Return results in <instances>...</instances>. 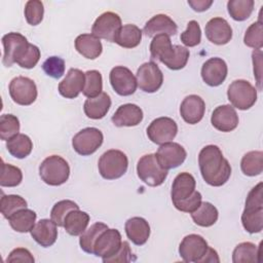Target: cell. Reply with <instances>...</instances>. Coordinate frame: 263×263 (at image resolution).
I'll use <instances>...</instances> for the list:
<instances>
[{
  "label": "cell",
  "mask_w": 263,
  "mask_h": 263,
  "mask_svg": "<svg viewBox=\"0 0 263 263\" xmlns=\"http://www.w3.org/2000/svg\"><path fill=\"white\" fill-rule=\"evenodd\" d=\"M219 217V212L217 208L209 201H201L200 205L191 213V218L193 222L201 227H210L214 225Z\"/></svg>",
  "instance_id": "obj_31"
},
{
  "label": "cell",
  "mask_w": 263,
  "mask_h": 263,
  "mask_svg": "<svg viewBox=\"0 0 263 263\" xmlns=\"http://www.w3.org/2000/svg\"><path fill=\"white\" fill-rule=\"evenodd\" d=\"M212 125L223 133L232 132L238 125V115L230 105L218 106L211 116Z\"/></svg>",
  "instance_id": "obj_16"
},
{
  "label": "cell",
  "mask_w": 263,
  "mask_h": 263,
  "mask_svg": "<svg viewBox=\"0 0 263 263\" xmlns=\"http://www.w3.org/2000/svg\"><path fill=\"white\" fill-rule=\"evenodd\" d=\"M88 223L89 215L86 212H82L79 209L72 210L64 220V228L70 235L78 236L86 230Z\"/></svg>",
  "instance_id": "obj_28"
},
{
  "label": "cell",
  "mask_w": 263,
  "mask_h": 263,
  "mask_svg": "<svg viewBox=\"0 0 263 263\" xmlns=\"http://www.w3.org/2000/svg\"><path fill=\"white\" fill-rule=\"evenodd\" d=\"M241 172L249 177H255L263 171V152L250 151L246 153L240 161Z\"/></svg>",
  "instance_id": "obj_35"
},
{
  "label": "cell",
  "mask_w": 263,
  "mask_h": 263,
  "mask_svg": "<svg viewBox=\"0 0 263 263\" xmlns=\"http://www.w3.org/2000/svg\"><path fill=\"white\" fill-rule=\"evenodd\" d=\"M57 224L49 219H41L31 230V236L41 247L52 246L58 238Z\"/></svg>",
  "instance_id": "obj_23"
},
{
  "label": "cell",
  "mask_w": 263,
  "mask_h": 263,
  "mask_svg": "<svg viewBox=\"0 0 263 263\" xmlns=\"http://www.w3.org/2000/svg\"><path fill=\"white\" fill-rule=\"evenodd\" d=\"M188 4L192 7L193 10L197 12H201L209 9V7L213 4V1L212 0H189Z\"/></svg>",
  "instance_id": "obj_55"
},
{
  "label": "cell",
  "mask_w": 263,
  "mask_h": 263,
  "mask_svg": "<svg viewBox=\"0 0 263 263\" xmlns=\"http://www.w3.org/2000/svg\"><path fill=\"white\" fill-rule=\"evenodd\" d=\"M6 148L13 157L22 159L31 153L33 149V143L27 135L17 134L6 142Z\"/></svg>",
  "instance_id": "obj_33"
},
{
  "label": "cell",
  "mask_w": 263,
  "mask_h": 263,
  "mask_svg": "<svg viewBox=\"0 0 263 263\" xmlns=\"http://www.w3.org/2000/svg\"><path fill=\"white\" fill-rule=\"evenodd\" d=\"M138 177L148 186H160L167 177V171L161 167L153 153L143 155L137 164Z\"/></svg>",
  "instance_id": "obj_4"
},
{
  "label": "cell",
  "mask_w": 263,
  "mask_h": 263,
  "mask_svg": "<svg viewBox=\"0 0 263 263\" xmlns=\"http://www.w3.org/2000/svg\"><path fill=\"white\" fill-rule=\"evenodd\" d=\"M263 208V193H262V183H258L255 187L251 189L247 198L245 209H261Z\"/></svg>",
  "instance_id": "obj_51"
},
{
  "label": "cell",
  "mask_w": 263,
  "mask_h": 263,
  "mask_svg": "<svg viewBox=\"0 0 263 263\" xmlns=\"http://www.w3.org/2000/svg\"><path fill=\"white\" fill-rule=\"evenodd\" d=\"M12 101L21 106H29L37 99V86L29 77H14L8 86Z\"/></svg>",
  "instance_id": "obj_7"
},
{
  "label": "cell",
  "mask_w": 263,
  "mask_h": 263,
  "mask_svg": "<svg viewBox=\"0 0 263 263\" xmlns=\"http://www.w3.org/2000/svg\"><path fill=\"white\" fill-rule=\"evenodd\" d=\"M195 186L196 182L191 174L186 172L180 173L176 176L172 185V201H180L190 197L195 191Z\"/></svg>",
  "instance_id": "obj_25"
},
{
  "label": "cell",
  "mask_w": 263,
  "mask_h": 263,
  "mask_svg": "<svg viewBox=\"0 0 263 263\" xmlns=\"http://www.w3.org/2000/svg\"><path fill=\"white\" fill-rule=\"evenodd\" d=\"M42 69L46 75L58 79L65 73V61L60 57H49L42 64Z\"/></svg>",
  "instance_id": "obj_49"
},
{
  "label": "cell",
  "mask_w": 263,
  "mask_h": 263,
  "mask_svg": "<svg viewBox=\"0 0 263 263\" xmlns=\"http://www.w3.org/2000/svg\"><path fill=\"white\" fill-rule=\"evenodd\" d=\"M205 111L204 101L197 95L187 96L180 106V114L185 122L189 124L198 123Z\"/></svg>",
  "instance_id": "obj_19"
},
{
  "label": "cell",
  "mask_w": 263,
  "mask_h": 263,
  "mask_svg": "<svg viewBox=\"0 0 263 263\" xmlns=\"http://www.w3.org/2000/svg\"><path fill=\"white\" fill-rule=\"evenodd\" d=\"M178 27L176 23L166 14H156L151 17L144 26L143 33L148 37H154L159 34L167 36L176 35Z\"/></svg>",
  "instance_id": "obj_22"
},
{
  "label": "cell",
  "mask_w": 263,
  "mask_h": 263,
  "mask_svg": "<svg viewBox=\"0 0 263 263\" xmlns=\"http://www.w3.org/2000/svg\"><path fill=\"white\" fill-rule=\"evenodd\" d=\"M180 39L182 43L188 47L196 46L201 41V30L200 26L196 21H190L187 24V29L181 33Z\"/></svg>",
  "instance_id": "obj_48"
},
{
  "label": "cell",
  "mask_w": 263,
  "mask_h": 263,
  "mask_svg": "<svg viewBox=\"0 0 263 263\" xmlns=\"http://www.w3.org/2000/svg\"><path fill=\"white\" fill-rule=\"evenodd\" d=\"M136 79L141 90L152 93L161 87L163 82V74L157 64L154 62H147L141 65L138 69Z\"/></svg>",
  "instance_id": "obj_8"
},
{
  "label": "cell",
  "mask_w": 263,
  "mask_h": 263,
  "mask_svg": "<svg viewBox=\"0 0 263 263\" xmlns=\"http://www.w3.org/2000/svg\"><path fill=\"white\" fill-rule=\"evenodd\" d=\"M219 263L220 262V259H219V256H218V253L216 250H214L213 248L209 247L208 248V251L206 253L204 254L203 258L201 259L200 263Z\"/></svg>",
  "instance_id": "obj_56"
},
{
  "label": "cell",
  "mask_w": 263,
  "mask_h": 263,
  "mask_svg": "<svg viewBox=\"0 0 263 263\" xmlns=\"http://www.w3.org/2000/svg\"><path fill=\"white\" fill-rule=\"evenodd\" d=\"M27 38L16 32H10L2 37V44L4 48V53L2 58V63L5 67H11L15 63V58L18 51L28 44Z\"/></svg>",
  "instance_id": "obj_21"
},
{
  "label": "cell",
  "mask_w": 263,
  "mask_h": 263,
  "mask_svg": "<svg viewBox=\"0 0 263 263\" xmlns=\"http://www.w3.org/2000/svg\"><path fill=\"white\" fill-rule=\"evenodd\" d=\"M40 60V49L31 43L26 44L17 53L15 63L25 69L34 68Z\"/></svg>",
  "instance_id": "obj_39"
},
{
  "label": "cell",
  "mask_w": 263,
  "mask_h": 263,
  "mask_svg": "<svg viewBox=\"0 0 263 263\" xmlns=\"http://www.w3.org/2000/svg\"><path fill=\"white\" fill-rule=\"evenodd\" d=\"M23 180V173L21 168L2 161L0 185L2 187H15L21 184Z\"/></svg>",
  "instance_id": "obj_43"
},
{
  "label": "cell",
  "mask_w": 263,
  "mask_h": 263,
  "mask_svg": "<svg viewBox=\"0 0 263 263\" xmlns=\"http://www.w3.org/2000/svg\"><path fill=\"white\" fill-rule=\"evenodd\" d=\"M252 60L254 66V76L257 80L258 89L261 90V73H262V51L261 49H254L252 52Z\"/></svg>",
  "instance_id": "obj_54"
},
{
  "label": "cell",
  "mask_w": 263,
  "mask_h": 263,
  "mask_svg": "<svg viewBox=\"0 0 263 263\" xmlns=\"http://www.w3.org/2000/svg\"><path fill=\"white\" fill-rule=\"evenodd\" d=\"M111 99L108 93L102 92L95 98H89L84 102L83 111L90 119H101L109 111Z\"/></svg>",
  "instance_id": "obj_27"
},
{
  "label": "cell",
  "mask_w": 263,
  "mask_h": 263,
  "mask_svg": "<svg viewBox=\"0 0 263 263\" xmlns=\"http://www.w3.org/2000/svg\"><path fill=\"white\" fill-rule=\"evenodd\" d=\"M209 245L206 240L198 234L186 235L180 243L179 254L184 262L200 263L206 253Z\"/></svg>",
  "instance_id": "obj_11"
},
{
  "label": "cell",
  "mask_w": 263,
  "mask_h": 263,
  "mask_svg": "<svg viewBox=\"0 0 263 263\" xmlns=\"http://www.w3.org/2000/svg\"><path fill=\"white\" fill-rule=\"evenodd\" d=\"M155 155L161 167L168 171L181 165L186 159L187 152L180 144L168 142L160 145Z\"/></svg>",
  "instance_id": "obj_13"
},
{
  "label": "cell",
  "mask_w": 263,
  "mask_h": 263,
  "mask_svg": "<svg viewBox=\"0 0 263 263\" xmlns=\"http://www.w3.org/2000/svg\"><path fill=\"white\" fill-rule=\"evenodd\" d=\"M243 42L247 46L254 49H261L263 46V26L262 22L258 21L250 25L243 37Z\"/></svg>",
  "instance_id": "obj_46"
},
{
  "label": "cell",
  "mask_w": 263,
  "mask_h": 263,
  "mask_svg": "<svg viewBox=\"0 0 263 263\" xmlns=\"http://www.w3.org/2000/svg\"><path fill=\"white\" fill-rule=\"evenodd\" d=\"M178 133L176 121L170 117H158L147 127V136L151 142L162 145L172 142Z\"/></svg>",
  "instance_id": "obj_9"
},
{
  "label": "cell",
  "mask_w": 263,
  "mask_h": 263,
  "mask_svg": "<svg viewBox=\"0 0 263 263\" xmlns=\"http://www.w3.org/2000/svg\"><path fill=\"white\" fill-rule=\"evenodd\" d=\"M109 79L114 91L123 97L133 95L138 86L132 71L123 66L114 67L109 74Z\"/></svg>",
  "instance_id": "obj_12"
},
{
  "label": "cell",
  "mask_w": 263,
  "mask_h": 263,
  "mask_svg": "<svg viewBox=\"0 0 263 263\" xmlns=\"http://www.w3.org/2000/svg\"><path fill=\"white\" fill-rule=\"evenodd\" d=\"M122 27L120 16L112 11L102 13L93 23L91 33L99 39L114 42L116 34Z\"/></svg>",
  "instance_id": "obj_10"
},
{
  "label": "cell",
  "mask_w": 263,
  "mask_h": 263,
  "mask_svg": "<svg viewBox=\"0 0 263 263\" xmlns=\"http://www.w3.org/2000/svg\"><path fill=\"white\" fill-rule=\"evenodd\" d=\"M103 133L97 127H85L72 139L73 149L82 156L95 153L103 144Z\"/></svg>",
  "instance_id": "obj_6"
},
{
  "label": "cell",
  "mask_w": 263,
  "mask_h": 263,
  "mask_svg": "<svg viewBox=\"0 0 263 263\" xmlns=\"http://www.w3.org/2000/svg\"><path fill=\"white\" fill-rule=\"evenodd\" d=\"M108 226L105 223L97 222L92 224L88 229H86L79 238V245L82 251L88 254H93V245L100 234L105 231Z\"/></svg>",
  "instance_id": "obj_38"
},
{
  "label": "cell",
  "mask_w": 263,
  "mask_h": 263,
  "mask_svg": "<svg viewBox=\"0 0 263 263\" xmlns=\"http://www.w3.org/2000/svg\"><path fill=\"white\" fill-rule=\"evenodd\" d=\"M204 33L209 41L217 45L227 44L232 38V29L223 17L211 18L205 25Z\"/></svg>",
  "instance_id": "obj_17"
},
{
  "label": "cell",
  "mask_w": 263,
  "mask_h": 263,
  "mask_svg": "<svg viewBox=\"0 0 263 263\" xmlns=\"http://www.w3.org/2000/svg\"><path fill=\"white\" fill-rule=\"evenodd\" d=\"M198 164L202 179L211 186H222L230 178L231 166L216 145H208L200 150Z\"/></svg>",
  "instance_id": "obj_1"
},
{
  "label": "cell",
  "mask_w": 263,
  "mask_h": 263,
  "mask_svg": "<svg viewBox=\"0 0 263 263\" xmlns=\"http://www.w3.org/2000/svg\"><path fill=\"white\" fill-rule=\"evenodd\" d=\"M121 234L117 229L107 228L97 238L93 245V254L102 260L115 255L121 246Z\"/></svg>",
  "instance_id": "obj_14"
},
{
  "label": "cell",
  "mask_w": 263,
  "mask_h": 263,
  "mask_svg": "<svg viewBox=\"0 0 263 263\" xmlns=\"http://www.w3.org/2000/svg\"><path fill=\"white\" fill-rule=\"evenodd\" d=\"M85 73L76 68H71L66 77L59 83V92L66 99L77 98L83 90Z\"/></svg>",
  "instance_id": "obj_18"
},
{
  "label": "cell",
  "mask_w": 263,
  "mask_h": 263,
  "mask_svg": "<svg viewBox=\"0 0 263 263\" xmlns=\"http://www.w3.org/2000/svg\"><path fill=\"white\" fill-rule=\"evenodd\" d=\"M79 209V205L70 199H64L58 201L51 209L50 218L60 227H64V220L67 214L72 210Z\"/></svg>",
  "instance_id": "obj_45"
},
{
  "label": "cell",
  "mask_w": 263,
  "mask_h": 263,
  "mask_svg": "<svg viewBox=\"0 0 263 263\" xmlns=\"http://www.w3.org/2000/svg\"><path fill=\"white\" fill-rule=\"evenodd\" d=\"M27 208V201L21 195L3 194L0 200V211L5 219H9L14 213Z\"/></svg>",
  "instance_id": "obj_40"
},
{
  "label": "cell",
  "mask_w": 263,
  "mask_h": 263,
  "mask_svg": "<svg viewBox=\"0 0 263 263\" xmlns=\"http://www.w3.org/2000/svg\"><path fill=\"white\" fill-rule=\"evenodd\" d=\"M227 64L221 58H211L201 67V78L210 86H219L227 77Z\"/></svg>",
  "instance_id": "obj_15"
},
{
  "label": "cell",
  "mask_w": 263,
  "mask_h": 263,
  "mask_svg": "<svg viewBox=\"0 0 263 263\" xmlns=\"http://www.w3.org/2000/svg\"><path fill=\"white\" fill-rule=\"evenodd\" d=\"M201 199H202V196H201L200 192L195 190L190 197L180 200V201H175L173 203L177 210L184 212V213L191 214L200 205Z\"/></svg>",
  "instance_id": "obj_50"
},
{
  "label": "cell",
  "mask_w": 263,
  "mask_h": 263,
  "mask_svg": "<svg viewBox=\"0 0 263 263\" xmlns=\"http://www.w3.org/2000/svg\"><path fill=\"white\" fill-rule=\"evenodd\" d=\"M37 215L34 211L29 209H22L9 217L8 222L11 228L21 233L31 232L35 226Z\"/></svg>",
  "instance_id": "obj_29"
},
{
  "label": "cell",
  "mask_w": 263,
  "mask_h": 263,
  "mask_svg": "<svg viewBox=\"0 0 263 263\" xmlns=\"http://www.w3.org/2000/svg\"><path fill=\"white\" fill-rule=\"evenodd\" d=\"M126 236L136 246H143L150 236L149 223L142 217L129 218L124 225Z\"/></svg>",
  "instance_id": "obj_24"
},
{
  "label": "cell",
  "mask_w": 263,
  "mask_h": 263,
  "mask_svg": "<svg viewBox=\"0 0 263 263\" xmlns=\"http://www.w3.org/2000/svg\"><path fill=\"white\" fill-rule=\"evenodd\" d=\"M41 180L50 186H60L66 183L70 176V166L66 159L59 155L46 157L39 166Z\"/></svg>",
  "instance_id": "obj_2"
},
{
  "label": "cell",
  "mask_w": 263,
  "mask_h": 263,
  "mask_svg": "<svg viewBox=\"0 0 263 263\" xmlns=\"http://www.w3.org/2000/svg\"><path fill=\"white\" fill-rule=\"evenodd\" d=\"M260 248L250 241L238 243L232 253L233 263H246V262H259Z\"/></svg>",
  "instance_id": "obj_34"
},
{
  "label": "cell",
  "mask_w": 263,
  "mask_h": 263,
  "mask_svg": "<svg viewBox=\"0 0 263 263\" xmlns=\"http://www.w3.org/2000/svg\"><path fill=\"white\" fill-rule=\"evenodd\" d=\"M173 51V44L170 36L159 34L153 37L150 43V55L152 61L163 62Z\"/></svg>",
  "instance_id": "obj_32"
},
{
  "label": "cell",
  "mask_w": 263,
  "mask_h": 263,
  "mask_svg": "<svg viewBox=\"0 0 263 263\" xmlns=\"http://www.w3.org/2000/svg\"><path fill=\"white\" fill-rule=\"evenodd\" d=\"M102 74L97 70H88L85 72V83L82 93L86 98H95L103 91Z\"/></svg>",
  "instance_id": "obj_41"
},
{
  "label": "cell",
  "mask_w": 263,
  "mask_h": 263,
  "mask_svg": "<svg viewBox=\"0 0 263 263\" xmlns=\"http://www.w3.org/2000/svg\"><path fill=\"white\" fill-rule=\"evenodd\" d=\"M132 260H133V254L130 251L129 243L127 241H122L118 252L112 257L104 259L103 262L104 263H117V262L124 263V262H130Z\"/></svg>",
  "instance_id": "obj_52"
},
{
  "label": "cell",
  "mask_w": 263,
  "mask_h": 263,
  "mask_svg": "<svg viewBox=\"0 0 263 263\" xmlns=\"http://www.w3.org/2000/svg\"><path fill=\"white\" fill-rule=\"evenodd\" d=\"M76 50L85 59L95 60L103 51L101 40L92 34H81L75 39Z\"/></svg>",
  "instance_id": "obj_26"
},
{
  "label": "cell",
  "mask_w": 263,
  "mask_h": 263,
  "mask_svg": "<svg viewBox=\"0 0 263 263\" xmlns=\"http://www.w3.org/2000/svg\"><path fill=\"white\" fill-rule=\"evenodd\" d=\"M127 166V156L117 149L104 152L98 162L99 173L106 180H115L122 177L126 173Z\"/></svg>",
  "instance_id": "obj_3"
},
{
  "label": "cell",
  "mask_w": 263,
  "mask_h": 263,
  "mask_svg": "<svg viewBox=\"0 0 263 263\" xmlns=\"http://www.w3.org/2000/svg\"><path fill=\"white\" fill-rule=\"evenodd\" d=\"M227 97L233 108L248 110L257 101V89L249 81L237 79L228 86Z\"/></svg>",
  "instance_id": "obj_5"
},
{
  "label": "cell",
  "mask_w": 263,
  "mask_h": 263,
  "mask_svg": "<svg viewBox=\"0 0 263 263\" xmlns=\"http://www.w3.org/2000/svg\"><path fill=\"white\" fill-rule=\"evenodd\" d=\"M111 120L118 127L136 126L143 120V111L136 104H123L118 107Z\"/></svg>",
  "instance_id": "obj_20"
},
{
  "label": "cell",
  "mask_w": 263,
  "mask_h": 263,
  "mask_svg": "<svg viewBox=\"0 0 263 263\" xmlns=\"http://www.w3.org/2000/svg\"><path fill=\"white\" fill-rule=\"evenodd\" d=\"M254 4L253 0H229L227 2L228 13L234 21H246L251 16Z\"/></svg>",
  "instance_id": "obj_37"
},
{
  "label": "cell",
  "mask_w": 263,
  "mask_h": 263,
  "mask_svg": "<svg viewBox=\"0 0 263 263\" xmlns=\"http://www.w3.org/2000/svg\"><path fill=\"white\" fill-rule=\"evenodd\" d=\"M20 132V120L12 114H3L0 116V138L8 141Z\"/></svg>",
  "instance_id": "obj_44"
},
{
  "label": "cell",
  "mask_w": 263,
  "mask_h": 263,
  "mask_svg": "<svg viewBox=\"0 0 263 263\" xmlns=\"http://www.w3.org/2000/svg\"><path fill=\"white\" fill-rule=\"evenodd\" d=\"M142 40V30L136 25H123L116 34L114 42L124 48L137 47Z\"/></svg>",
  "instance_id": "obj_30"
},
{
  "label": "cell",
  "mask_w": 263,
  "mask_h": 263,
  "mask_svg": "<svg viewBox=\"0 0 263 263\" xmlns=\"http://www.w3.org/2000/svg\"><path fill=\"white\" fill-rule=\"evenodd\" d=\"M189 50L181 45H173V51L167 59H165L162 64H164L171 70H181L183 69L189 59Z\"/></svg>",
  "instance_id": "obj_42"
},
{
  "label": "cell",
  "mask_w": 263,
  "mask_h": 263,
  "mask_svg": "<svg viewBox=\"0 0 263 263\" xmlns=\"http://www.w3.org/2000/svg\"><path fill=\"white\" fill-rule=\"evenodd\" d=\"M241 223L249 233H259L263 228V208L245 209L241 214Z\"/></svg>",
  "instance_id": "obj_36"
},
{
  "label": "cell",
  "mask_w": 263,
  "mask_h": 263,
  "mask_svg": "<svg viewBox=\"0 0 263 263\" xmlns=\"http://www.w3.org/2000/svg\"><path fill=\"white\" fill-rule=\"evenodd\" d=\"M5 261L6 263H12V262L33 263L35 259L29 250L25 248H16L10 252V254L8 255Z\"/></svg>",
  "instance_id": "obj_53"
},
{
  "label": "cell",
  "mask_w": 263,
  "mask_h": 263,
  "mask_svg": "<svg viewBox=\"0 0 263 263\" xmlns=\"http://www.w3.org/2000/svg\"><path fill=\"white\" fill-rule=\"evenodd\" d=\"M24 12L27 23L31 26H37L43 20V3L39 0H29L25 4Z\"/></svg>",
  "instance_id": "obj_47"
}]
</instances>
